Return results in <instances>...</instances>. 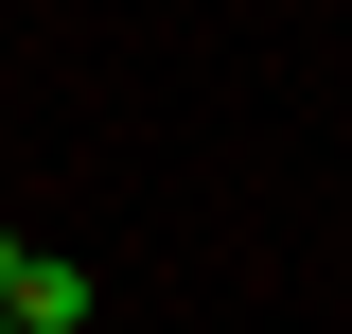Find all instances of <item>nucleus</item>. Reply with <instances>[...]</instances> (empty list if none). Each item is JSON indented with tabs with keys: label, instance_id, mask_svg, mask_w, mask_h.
<instances>
[{
	"label": "nucleus",
	"instance_id": "2",
	"mask_svg": "<svg viewBox=\"0 0 352 334\" xmlns=\"http://www.w3.org/2000/svg\"><path fill=\"white\" fill-rule=\"evenodd\" d=\"M0 282H18V229H0Z\"/></svg>",
	"mask_w": 352,
	"mask_h": 334
},
{
	"label": "nucleus",
	"instance_id": "1",
	"mask_svg": "<svg viewBox=\"0 0 352 334\" xmlns=\"http://www.w3.org/2000/svg\"><path fill=\"white\" fill-rule=\"evenodd\" d=\"M0 334H88V264L18 247V282H0Z\"/></svg>",
	"mask_w": 352,
	"mask_h": 334
}]
</instances>
